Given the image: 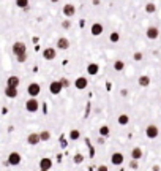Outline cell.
I'll list each match as a JSON object with an SVG mask.
<instances>
[{"instance_id":"obj_1","label":"cell","mask_w":161,"mask_h":171,"mask_svg":"<svg viewBox=\"0 0 161 171\" xmlns=\"http://www.w3.org/2000/svg\"><path fill=\"white\" fill-rule=\"evenodd\" d=\"M25 109L28 112H38V109H40V103H38L36 97H30V100L25 101Z\"/></svg>"},{"instance_id":"obj_2","label":"cell","mask_w":161,"mask_h":171,"mask_svg":"<svg viewBox=\"0 0 161 171\" xmlns=\"http://www.w3.org/2000/svg\"><path fill=\"white\" fill-rule=\"evenodd\" d=\"M27 52V46H25V43H22V41H16L14 44H13V54L14 55H21V54H25Z\"/></svg>"},{"instance_id":"obj_3","label":"cell","mask_w":161,"mask_h":171,"mask_svg":"<svg viewBox=\"0 0 161 171\" xmlns=\"http://www.w3.org/2000/svg\"><path fill=\"white\" fill-rule=\"evenodd\" d=\"M145 135H147V138H150V139H155V138H158V135H159V130H158V127L156 125H147V128H145Z\"/></svg>"},{"instance_id":"obj_4","label":"cell","mask_w":161,"mask_h":171,"mask_svg":"<svg viewBox=\"0 0 161 171\" xmlns=\"http://www.w3.org/2000/svg\"><path fill=\"white\" fill-rule=\"evenodd\" d=\"M27 92L30 97H38L41 92V87H40V84L38 82H32V84H28V87H27Z\"/></svg>"},{"instance_id":"obj_5","label":"cell","mask_w":161,"mask_h":171,"mask_svg":"<svg viewBox=\"0 0 161 171\" xmlns=\"http://www.w3.org/2000/svg\"><path fill=\"white\" fill-rule=\"evenodd\" d=\"M6 163H8V165H13V166L19 165V163H21V155H19L17 152H11V154L8 155Z\"/></svg>"},{"instance_id":"obj_6","label":"cell","mask_w":161,"mask_h":171,"mask_svg":"<svg viewBox=\"0 0 161 171\" xmlns=\"http://www.w3.org/2000/svg\"><path fill=\"white\" fill-rule=\"evenodd\" d=\"M62 89H63L62 81H52L51 86H49V90H51V93H54V95H59V93L62 92Z\"/></svg>"},{"instance_id":"obj_7","label":"cell","mask_w":161,"mask_h":171,"mask_svg":"<svg viewBox=\"0 0 161 171\" xmlns=\"http://www.w3.org/2000/svg\"><path fill=\"white\" fill-rule=\"evenodd\" d=\"M145 35H147V38L148 40H156V38L159 36V30H158V27H148L147 30H145Z\"/></svg>"},{"instance_id":"obj_8","label":"cell","mask_w":161,"mask_h":171,"mask_svg":"<svg viewBox=\"0 0 161 171\" xmlns=\"http://www.w3.org/2000/svg\"><path fill=\"white\" fill-rule=\"evenodd\" d=\"M55 55H57L55 48H46V49H43V57L46 60H54Z\"/></svg>"},{"instance_id":"obj_9","label":"cell","mask_w":161,"mask_h":171,"mask_svg":"<svg viewBox=\"0 0 161 171\" xmlns=\"http://www.w3.org/2000/svg\"><path fill=\"white\" fill-rule=\"evenodd\" d=\"M111 163L115 165V166L123 163V154H122V152H114V154L111 155Z\"/></svg>"},{"instance_id":"obj_10","label":"cell","mask_w":161,"mask_h":171,"mask_svg":"<svg viewBox=\"0 0 161 171\" xmlns=\"http://www.w3.org/2000/svg\"><path fill=\"white\" fill-rule=\"evenodd\" d=\"M63 14L66 16V17H73L74 14H76V8H74V5L73 3H66L65 6H63Z\"/></svg>"},{"instance_id":"obj_11","label":"cell","mask_w":161,"mask_h":171,"mask_svg":"<svg viewBox=\"0 0 161 171\" xmlns=\"http://www.w3.org/2000/svg\"><path fill=\"white\" fill-rule=\"evenodd\" d=\"M70 48V41L66 40L65 36H60L59 40H57V49H60V51H66Z\"/></svg>"},{"instance_id":"obj_12","label":"cell","mask_w":161,"mask_h":171,"mask_svg":"<svg viewBox=\"0 0 161 171\" xmlns=\"http://www.w3.org/2000/svg\"><path fill=\"white\" fill-rule=\"evenodd\" d=\"M87 84H89V81L85 79V76H79V78L74 81V87L79 89V90H82V89L87 87Z\"/></svg>"},{"instance_id":"obj_13","label":"cell","mask_w":161,"mask_h":171,"mask_svg":"<svg viewBox=\"0 0 161 171\" xmlns=\"http://www.w3.org/2000/svg\"><path fill=\"white\" fill-rule=\"evenodd\" d=\"M103 30H104L103 24H100V22H95V24H92L90 32H92V35H93V36H100V35L103 33Z\"/></svg>"},{"instance_id":"obj_14","label":"cell","mask_w":161,"mask_h":171,"mask_svg":"<svg viewBox=\"0 0 161 171\" xmlns=\"http://www.w3.org/2000/svg\"><path fill=\"white\" fill-rule=\"evenodd\" d=\"M40 141H41L40 133H30V135L27 136V142H28V144H32V146H36Z\"/></svg>"},{"instance_id":"obj_15","label":"cell","mask_w":161,"mask_h":171,"mask_svg":"<svg viewBox=\"0 0 161 171\" xmlns=\"http://www.w3.org/2000/svg\"><path fill=\"white\" fill-rule=\"evenodd\" d=\"M5 95L8 98H16L17 97V87H13V86H6L5 87Z\"/></svg>"},{"instance_id":"obj_16","label":"cell","mask_w":161,"mask_h":171,"mask_svg":"<svg viewBox=\"0 0 161 171\" xmlns=\"http://www.w3.org/2000/svg\"><path fill=\"white\" fill-rule=\"evenodd\" d=\"M40 168L43 169V171H46V169H51L52 168V160L51 158H41L40 160Z\"/></svg>"},{"instance_id":"obj_17","label":"cell","mask_w":161,"mask_h":171,"mask_svg":"<svg viewBox=\"0 0 161 171\" xmlns=\"http://www.w3.org/2000/svg\"><path fill=\"white\" fill-rule=\"evenodd\" d=\"M19 84H21V79L17 78V76H9L6 79V86H13V87H19Z\"/></svg>"},{"instance_id":"obj_18","label":"cell","mask_w":161,"mask_h":171,"mask_svg":"<svg viewBox=\"0 0 161 171\" xmlns=\"http://www.w3.org/2000/svg\"><path fill=\"white\" fill-rule=\"evenodd\" d=\"M98 71H100L98 63H89V66H87V73L89 74H98Z\"/></svg>"},{"instance_id":"obj_19","label":"cell","mask_w":161,"mask_h":171,"mask_svg":"<svg viewBox=\"0 0 161 171\" xmlns=\"http://www.w3.org/2000/svg\"><path fill=\"white\" fill-rule=\"evenodd\" d=\"M148 84H150V78L147 74H142L139 78V86L141 87H148Z\"/></svg>"},{"instance_id":"obj_20","label":"cell","mask_w":161,"mask_h":171,"mask_svg":"<svg viewBox=\"0 0 161 171\" xmlns=\"http://www.w3.org/2000/svg\"><path fill=\"white\" fill-rule=\"evenodd\" d=\"M131 157L136 158V160H139V158L142 157V149H141V147H134V149L131 150Z\"/></svg>"},{"instance_id":"obj_21","label":"cell","mask_w":161,"mask_h":171,"mask_svg":"<svg viewBox=\"0 0 161 171\" xmlns=\"http://www.w3.org/2000/svg\"><path fill=\"white\" fill-rule=\"evenodd\" d=\"M123 68H125V62L123 60H115L114 62V70L115 71H122Z\"/></svg>"},{"instance_id":"obj_22","label":"cell","mask_w":161,"mask_h":171,"mask_svg":"<svg viewBox=\"0 0 161 171\" xmlns=\"http://www.w3.org/2000/svg\"><path fill=\"white\" fill-rule=\"evenodd\" d=\"M117 120H119V124H120V125H126V124L130 122V117L126 116V114H120Z\"/></svg>"},{"instance_id":"obj_23","label":"cell","mask_w":161,"mask_h":171,"mask_svg":"<svg viewBox=\"0 0 161 171\" xmlns=\"http://www.w3.org/2000/svg\"><path fill=\"white\" fill-rule=\"evenodd\" d=\"M145 11H147L148 14L155 13V11H156V5H155V3H152V2H150V3H147V5H145Z\"/></svg>"},{"instance_id":"obj_24","label":"cell","mask_w":161,"mask_h":171,"mask_svg":"<svg viewBox=\"0 0 161 171\" xmlns=\"http://www.w3.org/2000/svg\"><path fill=\"white\" fill-rule=\"evenodd\" d=\"M40 138H41V141H49L51 139V131H47V130L41 131L40 133Z\"/></svg>"},{"instance_id":"obj_25","label":"cell","mask_w":161,"mask_h":171,"mask_svg":"<svg viewBox=\"0 0 161 171\" xmlns=\"http://www.w3.org/2000/svg\"><path fill=\"white\" fill-rule=\"evenodd\" d=\"M109 40H111L112 43H117V41L120 40V35H119L117 32H112V33L109 35Z\"/></svg>"},{"instance_id":"obj_26","label":"cell","mask_w":161,"mask_h":171,"mask_svg":"<svg viewBox=\"0 0 161 171\" xmlns=\"http://www.w3.org/2000/svg\"><path fill=\"white\" fill-rule=\"evenodd\" d=\"M109 131H111V130H109L108 125H103V127L100 128V135H101V136H108V135H109Z\"/></svg>"},{"instance_id":"obj_27","label":"cell","mask_w":161,"mask_h":171,"mask_svg":"<svg viewBox=\"0 0 161 171\" xmlns=\"http://www.w3.org/2000/svg\"><path fill=\"white\" fill-rule=\"evenodd\" d=\"M16 5L19 6V8H27L28 6V0H16Z\"/></svg>"},{"instance_id":"obj_28","label":"cell","mask_w":161,"mask_h":171,"mask_svg":"<svg viewBox=\"0 0 161 171\" xmlns=\"http://www.w3.org/2000/svg\"><path fill=\"white\" fill-rule=\"evenodd\" d=\"M79 136H81L79 130H71V131H70V138H71V139H79Z\"/></svg>"},{"instance_id":"obj_29","label":"cell","mask_w":161,"mask_h":171,"mask_svg":"<svg viewBox=\"0 0 161 171\" xmlns=\"http://www.w3.org/2000/svg\"><path fill=\"white\" fill-rule=\"evenodd\" d=\"M16 59H17L19 63H24V62L27 60V52H25V54H21V55H16Z\"/></svg>"},{"instance_id":"obj_30","label":"cell","mask_w":161,"mask_h":171,"mask_svg":"<svg viewBox=\"0 0 161 171\" xmlns=\"http://www.w3.org/2000/svg\"><path fill=\"white\" fill-rule=\"evenodd\" d=\"M130 168H131V169H137V168H139V163H137L136 158H133V160L130 162Z\"/></svg>"},{"instance_id":"obj_31","label":"cell","mask_w":161,"mask_h":171,"mask_svg":"<svg viewBox=\"0 0 161 171\" xmlns=\"http://www.w3.org/2000/svg\"><path fill=\"white\" fill-rule=\"evenodd\" d=\"M133 59H134L136 62H141V60H142V52H134V55H133Z\"/></svg>"},{"instance_id":"obj_32","label":"cell","mask_w":161,"mask_h":171,"mask_svg":"<svg viewBox=\"0 0 161 171\" xmlns=\"http://www.w3.org/2000/svg\"><path fill=\"white\" fill-rule=\"evenodd\" d=\"M60 81H62V86H63V87H68V86H70V81H68V79L63 78V79H60Z\"/></svg>"},{"instance_id":"obj_33","label":"cell","mask_w":161,"mask_h":171,"mask_svg":"<svg viewBox=\"0 0 161 171\" xmlns=\"http://www.w3.org/2000/svg\"><path fill=\"white\" fill-rule=\"evenodd\" d=\"M62 27L63 28H70V21H63L62 22Z\"/></svg>"},{"instance_id":"obj_34","label":"cell","mask_w":161,"mask_h":171,"mask_svg":"<svg viewBox=\"0 0 161 171\" xmlns=\"http://www.w3.org/2000/svg\"><path fill=\"white\" fill-rule=\"evenodd\" d=\"M74 162H76V163H81V162H82V155H76Z\"/></svg>"},{"instance_id":"obj_35","label":"cell","mask_w":161,"mask_h":171,"mask_svg":"<svg viewBox=\"0 0 161 171\" xmlns=\"http://www.w3.org/2000/svg\"><path fill=\"white\" fill-rule=\"evenodd\" d=\"M98 169H100V171H108V166H100Z\"/></svg>"},{"instance_id":"obj_36","label":"cell","mask_w":161,"mask_h":171,"mask_svg":"<svg viewBox=\"0 0 161 171\" xmlns=\"http://www.w3.org/2000/svg\"><path fill=\"white\" fill-rule=\"evenodd\" d=\"M51 2H52V3H57V2H59V0H51Z\"/></svg>"}]
</instances>
